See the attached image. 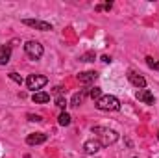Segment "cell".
Wrapping results in <instances>:
<instances>
[{"label":"cell","instance_id":"cell-20","mask_svg":"<svg viewBox=\"0 0 159 158\" xmlns=\"http://www.w3.org/2000/svg\"><path fill=\"white\" fill-rule=\"evenodd\" d=\"M9 78L13 82H17V84H22V77H19L17 73H9Z\"/></svg>","mask_w":159,"mask_h":158},{"label":"cell","instance_id":"cell-5","mask_svg":"<svg viewBox=\"0 0 159 158\" xmlns=\"http://www.w3.org/2000/svg\"><path fill=\"white\" fill-rule=\"evenodd\" d=\"M22 24H26V26H30V28H35V30H41V32L52 30V24H50V22L39 21V19H22Z\"/></svg>","mask_w":159,"mask_h":158},{"label":"cell","instance_id":"cell-1","mask_svg":"<svg viewBox=\"0 0 159 158\" xmlns=\"http://www.w3.org/2000/svg\"><path fill=\"white\" fill-rule=\"evenodd\" d=\"M93 134H94V140H98L102 147H107L119 140V132L107 126H93Z\"/></svg>","mask_w":159,"mask_h":158},{"label":"cell","instance_id":"cell-22","mask_svg":"<svg viewBox=\"0 0 159 158\" xmlns=\"http://www.w3.org/2000/svg\"><path fill=\"white\" fill-rule=\"evenodd\" d=\"M61 91H63V87H59V86H57V87H54V93H56V95H59Z\"/></svg>","mask_w":159,"mask_h":158},{"label":"cell","instance_id":"cell-17","mask_svg":"<svg viewBox=\"0 0 159 158\" xmlns=\"http://www.w3.org/2000/svg\"><path fill=\"white\" fill-rule=\"evenodd\" d=\"M56 106H59L61 110H65V108H67V99H65V97H57V99H56Z\"/></svg>","mask_w":159,"mask_h":158},{"label":"cell","instance_id":"cell-3","mask_svg":"<svg viewBox=\"0 0 159 158\" xmlns=\"http://www.w3.org/2000/svg\"><path fill=\"white\" fill-rule=\"evenodd\" d=\"M24 52L30 60H41L44 54V48L39 41H26L24 43Z\"/></svg>","mask_w":159,"mask_h":158},{"label":"cell","instance_id":"cell-15","mask_svg":"<svg viewBox=\"0 0 159 158\" xmlns=\"http://www.w3.org/2000/svg\"><path fill=\"white\" fill-rule=\"evenodd\" d=\"M80 60H81V62H94V60H96V56H94V52H85Z\"/></svg>","mask_w":159,"mask_h":158},{"label":"cell","instance_id":"cell-16","mask_svg":"<svg viewBox=\"0 0 159 158\" xmlns=\"http://www.w3.org/2000/svg\"><path fill=\"white\" fill-rule=\"evenodd\" d=\"M89 95H91L93 99H96V101H98V99L102 97V89H100V87H93V89L89 91Z\"/></svg>","mask_w":159,"mask_h":158},{"label":"cell","instance_id":"cell-13","mask_svg":"<svg viewBox=\"0 0 159 158\" xmlns=\"http://www.w3.org/2000/svg\"><path fill=\"white\" fill-rule=\"evenodd\" d=\"M85 95H87L85 89H83V91H78V93H74V97H72V101H70V106H80V104L83 102Z\"/></svg>","mask_w":159,"mask_h":158},{"label":"cell","instance_id":"cell-2","mask_svg":"<svg viewBox=\"0 0 159 158\" xmlns=\"http://www.w3.org/2000/svg\"><path fill=\"white\" fill-rule=\"evenodd\" d=\"M94 106L102 112H117V110H120V101L115 95H102Z\"/></svg>","mask_w":159,"mask_h":158},{"label":"cell","instance_id":"cell-9","mask_svg":"<svg viewBox=\"0 0 159 158\" xmlns=\"http://www.w3.org/2000/svg\"><path fill=\"white\" fill-rule=\"evenodd\" d=\"M100 149H102V145H100L98 140H87V141L83 143V151H85L87 155H94V153H98Z\"/></svg>","mask_w":159,"mask_h":158},{"label":"cell","instance_id":"cell-4","mask_svg":"<svg viewBox=\"0 0 159 158\" xmlns=\"http://www.w3.org/2000/svg\"><path fill=\"white\" fill-rule=\"evenodd\" d=\"M46 84H48V78L43 77V75H30V77L26 78V86H28V89H32V91L41 89V87L46 86Z\"/></svg>","mask_w":159,"mask_h":158},{"label":"cell","instance_id":"cell-7","mask_svg":"<svg viewBox=\"0 0 159 158\" xmlns=\"http://www.w3.org/2000/svg\"><path fill=\"white\" fill-rule=\"evenodd\" d=\"M46 140H48V134H44V132H32V134H28L26 143L28 145H41Z\"/></svg>","mask_w":159,"mask_h":158},{"label":"cell","instance_id":"cell-21","mask_svg":"<svg viewBox=\"0 0 159 158\" xmlns=\"http://www.w3.org/2000/svg\"><path fill=\"white\" fill-rule=\"evenodd\" d=\"M102 62H104V63H111V58H109V56H102Z\"/></svg>","mask_w":159,"mask_h":158},{"label":"cell","instance_id":"cell-18","mask_svg":"<svg viewBox=\"0 0 159 158\" xmlns=\"http://www.w3.org/2000/svg\"><path fill=\"white\" fill-rule=\"evenodd\" d=\"M146 63H148V67H152V69H157V71H159V62H154L150 56L146 58Z\"/></svg>","mask_w":159,"mask_h":158},{"label":"cell","instance_id":"cell-12","mask_svg":"<svg viewBox=\"0 0 159 158\" xmlns=\"http://www.w3.org/2000/svg\"><path fill=\"white\" fill-rule=\"evenodd\" d=\"M32 101H34L35 104H44V102L50 101V95L44 93V91H35V93L32 95Z\"/></svg>","mask_w":159,"mask_h":158},{"label":"cell","instance_id":"cell-6","mask_svg":"<svg viewBox=\"0 0 159 158\" xmlns=\"http://www.w3.org/2000/svg\"><path fill=\"white\" fill-rule=\"evenodd\" d=\"M135 97H137L141 102H144V104H156V97H154V93H152L150 89H137Z\"/></svg>","mask_w":159,"mask_h":158},{"label":"cell","instance_id":"cell-11","mask_svg":"<svg viewBox=\"0 0 159 158\" xmlns=\"http://www.w3.org/2000/svg\"><path fill=\"white\" fill-rule=\"evenodd\" d=\"M11 60V45H2L0 47V65H6Z\"/></svg>","mask_w":159,"mask_h":158},{"label":"cell","instance_id":"cell-14","mask_svg":"<svg viewBox=\"0 0 159 158\" xmlns=\"http://www.w3.org/2000/svg\"><path fill=\"white\" fill-rule=\"evenodd\" d=\"M57 123H59L61 126H69V125H70V116H69L67 112L59 114V117H57Z\"/></svg>","mask_w":159,"mask_h":158},{"label":"cell","instance_id":"cell-19","mask_svg":"<svg viewBox=\"0 0 159 158\" xmlns=\"http://www.w3.org/2000/svg\"><path fill=\"white\" fill-rule=\"evenodd\" d=\"M28 119H30V121H34V123H41V121H43V117L37 116V114H28Z\"/></svg>","mask_w":159,"mask_h":158},{"label":"cell","instance_id":"cell-10","mask_svg":"<svg viewBox=\"0 0 159 158\" xmlns=\"http://www.w3.org/2000/svg\"><path fill=\"white\" fill-rule=\"evenodd\" d=\"M96 78H98V73L96 71H85V73H80L78 75L80 84H93Z\"/></svg>","mask_w":159,"mask_h":158},{"label":"cell","instance_id":"cell-8","mask_svg":"<svg viewBox=\"0 0 159 158\" xmlns=\"http://www.w3.org/2000/svg\"><path fill=\"white\" fill-rule=\"evenodd\" d=\"M128 80H129L135 87H139V89H144V87H146V80L143 78L141 75H137L135 71H128Z\"/></svg>","mask_w":159,"mask_h":158}]
</instances>
